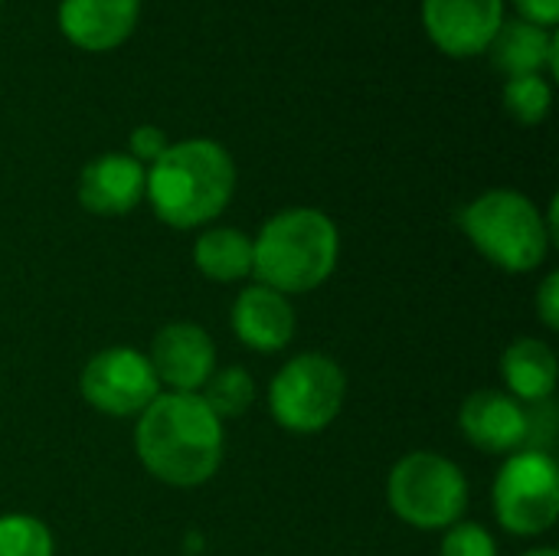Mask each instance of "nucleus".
I'll use <instances>...</instances> for the list:
<instances>
[{
  "label": "nucleus",
  "mask_w": 559,
  "mask_h": 556,
  "mask_svg": "<svg viewBox=\"0 0 559 556\" xmlns=\"http://www.w3.org/2000/svg\"><path fill=\"white\" fill-rule=\"evenodd\" d=\"M141 465L164 485L197 488L223 462V423L197 393L157 397L134 429Z\"/></svg>",
  "instance_id": "1"
},
{
  "label": "nucleus",
  "mask_w": 559,
  "mask_h": 556,
  "mask_svg": "<svg viewBox=\"0 0 559 556\" xmlns=\"http://www.w3.org/2000/svg\"><path fill=\"white\" fill-rule=\"evenodd\" d=\"M236 190V164L216 141L193 138L170 144L144 177V197L160 223L193 229L219 216Z\"/></svg>",
  "instance_id": "2"
},
{
  "label": "nucleus",
  "mask_w": 559,
  "mask_h": 556,
  "mask_svg": "<svg viewBox=\"0 0 559 556\" xmlns=\"http://www.w3.org/2000/svg\"><path fill=\"white\" fill-rule=\"evenodd\" d=\"M337 252L341 239L331 216L311 206L282 210L252 239V275L272 292L301 295L328 282Z\"/></svg>",
  "instance_id": "3"
},
{
  "label": "nucleus",
  "mask_w": 559,
  "mask_h": 556,
  "mask_svg": "<svg viewBox=\"0 0 559 556\" xmlns=\"http://www.w3.org/2000/svg\"><path fill=\"white\" fill-rule=\"evenodd\" d=\"M459 226L472 246L504 272H531L547 259L550 229L534 206L518 190H488L459 210Z\"/></svg>",
  "instance_id": "4"
},
{
  "label": "nucleus",
  "mask_w": 559,
  "mask_h": 556,
  "mask_svg": "<svg viewBox=\"0 0 559 556\" xmlns=\"http://www.w3.org/2000/svg\"><path fill=\"white\" fill-rule=\"evenodd\" d=\"M390 508L400 521L419 531L459 524L468 508V482L462 469L436 452H413L390 472Z\"/></svg>",
  "instance_id": "5"
},
{
  "label": "nucleus",
  "mask_w": 559,
  "mask_h": 556,
  "mask_svg": "<svg viewBox=\"0 0 559 556\" xmlns=\"http://www.w3.org/2000/svg\"><path fill=\"white\" fill-rule=\"evenodd\" d=\"M344 393V370L331 357L298 354L275 374L269 387V410L288 433H321L341 413Z\"/></svg>",
  "instance_id": "6"
},
{
  "label": "nucleus",
  "mask_w": 559,
  "mask_h": 556,
  "mask_svg": "<svg viewBox=\"0 0 559 556\" xmlns=\"http://www.w3.org/2000/svg\"><path fill=\"white\" fill-rule=\"evenodd\" d=\"M495 514L521 537L544 534L559 518V469L544 449L514 452L495 482Z\"/></svg>",
  "instance_id": "7"
},
{
  "label": "nucleus",
  "mask_w": 559,
  "mask_h": 556,
  "mask_svg": "<svg viewBox=\"0 0 559 556\" xmlns=\"http://www.w3.org/2000/svg\"><path fill=\"white\" fill-rule=\"evenodd\" d=\"M79 390L88 406L108 416H134L144 413L160 397V380L151 360L134 347H108L95 354L82 377Z\"/></svg>",
  "instance_id": "8"
},
{
  "label": "nucleus",
  "mask_w": 559,
  "mask_h": 556,
  "mask_svg": "<svg viewBox=\"0 0 559 556\" xmlns=\"http://www.w3.org/2000/svg\"><path fill=\"white\" fill-rule=\"evenodd\" d=\"M504 23V0H423V26L449 56H478Z\"/></svg>",
  "instance_id": "9"
},
{
  "label": "nucleus",
  "mask_w": 559,
  "mask_h": 556,
  "mask_svg": "<svg viewBox=\"0 0 559 556\" xmlns=\"http://www.w3.org/2000/svg\"><path fill=\"white\" fill-rule=\"evenodd\" d=\"M147 360L157 380L174 387V393H197L216 370V347L203 328L177 321L157 331Z\"/></svg>",
  "instance_id": "10"
},
{
  "label": "nucleus",
  "mask_w": 559,
  "mask_h": 556,
  "mask_svg": "<svg viewBox=\"0 0 559 556\" xmlns=\"http://www.w3.org/2000/svg\"><path fill=\"white\" fill-rule=\"evenodd\" d=\"M462 433L472 446L491 452V456H508L527 446L531 426H527V410L501 393V390H478L462 403L459 413Z\"/></svg>",
  "instance_id": "11"
},
{
  "label": "nucleus",
  "mask_w": 559,
  "mask_h": 556,
  "mask_svg": "<svg viewBox=\"0 0 559 556\" xmlns=\"http://www.w3.org/2000/svg\"><path fill=\"white\" fill-rule=\"evenodd\" d=\"M138 13L141 0H62L59 29L72 46L105 52L134 33Z\"/></svg>",
  "instance_id": "12"
},
{
  "label": "nucleus",
  "mask_w": 559,
  "mask_h": 556,
  "mask_svg": "<svg viewBox=\"0 0 559 556\" xmlns=\"http://www.w3.org/2000/svg\"><path fill=\"white\" fill-rule=\"evenodd\" d=\"M144 177L131 154H102L79 174V203L95 216H124L141 203Z\"/></svg>",
  "instance_id": "13"
},
{
  "label": "nucleus",
  "mask_w": 559,
  "mask_h": 556,
  "mask_svg": "<svg viewBox=\"0 0 559 556\" xmlns=\"http://www.w3.org/2000/svg\"><path fill=\"white\" fill-rule=\"evenodd\" d=\"M233 331L236 338L262 354L282 351L295 338V311L282 292H272L265 285H252L239 292L233 305Z\"/></svg>",
  "instance_id": "14"
},
{
  "label": "nucleus",
  "mask_w": 559,
  "mask_h": 556,
  "mask_svg": "<svg viewBox=\"0 0 559 556\" xmlns=\"http://www.w3.org/2000/svg\"><path fill=\"white\" fill-rule=\"evenodd\" d=\"M491 62L508 79L540 75V69L557 72V36L554 29L534 26L527 20H504L488 46Z\"/></svg>",
  "instance_id": "15"
},
{
  "label": "nucleus",
  "mask_w": 559,
  "mask_h": 556,
  "mask_svg": "<svg viewBox=\"0 0 559 556\" xmlns=\"http://www.w3.org/2000/svg\"><path fill=\"white\" fill-rule=\"evenodd\" d=\"M557 354L534 338L514 341L501 357V377L514 400L521 403H544L557 390Z\"/></svg>",
  "instance_id": "16"
},
{
  "label": "nucleus",
  "mask_w": 559,
  "mask_h": 556,
  "mask_svg": "<svg viewBox=\"0 0 559 556\" xmlns=\"http://www.w3.org/2000/svg\"><path fill=\"white\" fill-rule=\"evenodd\" d=\"M193 262L213 282H239L252 272V239L229 226L210 229L197 239Z\"/></svg>",
  "instance_id": "17"
},
{
  "label": "nucleus",
  "mask_w": 559,
  "mask_h": 556,
  "mask_svg": "<svg viewBox=\"0 0 559 556\" xmlns=\"http://www.w3.org/2000/svg\"><path fill=\"white\" fill-rule=\"evenodd\" d=\"M203 403L219 416V419H233L239 413H246L252 406L255 387L252 377L242 367H226V370H213L210 380L203 383Z\"/></svg>",
  "instance_id": "18"
},
{
  "label": "nucleus",
  "mask_w": 559,
  "mask_h": 556,
  "mask_svg": "<svg viewBox=\"0 0 559 556\" xmlns=\"http://www.w3.org/2000/svg\"><path fill=\"white\" fill-rule=\"evenodd\" d=\"M0 556H52V534L39 518L3 514L0 518Z\"/></svg>",
  "instance_id": "19"
},
{
  "label": "nucleus",
  "mask_w": 559,
  "mask_h": 556,
  "mask_svg": "<svg viewBox=\"0 0 559 556\" xmlns=\"http://www.w3.org/2000/svg\"><path fill=\"white\" fill-rule=\"evenodd\" d=\"M504 108L521 125H540L550 111V85L544 75H518L504 85Z\"/></svg>",
  "instance_id": "20"
},
{
  "label": "nucleus",
  "mask_w": 559,
  "mask_h": 556,
  "mask_svg": "<svg viewBox=\"0 0 559 556\" xmlns=\"http://www.w3.org/2000/svg\"><path fill=\"white\" fill-rule=\"evenodd\" d=\"M442 556H498V547L481 524H452L442 541Z\"/></svg>",
  "instance_id": "21"
},
{
  "label": "nucleus",
  "mask_w": 559,
  "mask_h": 556,
  "mask_svg": "<svg viewBox=\"0 0 559 556\" xmlns=\"http://www.w3.org/2000/svg\"><path fill=\"white\" fill-rule=\"evenodd\" d=\"M167 147H170L167 134H164L160 128H154V125H141V128L131 131V157H134L138 164H144V161L154 164Z\"/></svg>",
  "instance_id": "22"
},
{
  "label": "nucleus",
  "mask_w": 559,
  "mask_h": 556,
  "mask_svg": "<svg viewBox=\"0 0 559 556\" xmlns=\"http://www.w3.org/2000/svg\"><path fill=\"white\" fill-rule=\"evenodd\" d=\"M521 20L534 23V26H544V29H554L559 23V0H514Z\"/></svg>",
  "instance_id": "23"
},
{
  "label": "nucleus",
  "mask_w": 559,
  "mask_h": 556,
  "mask_svg": "<svg viewBox=\"0 0 559 556\" xmlns=\"http://www.w3.org/2000/svg\"><path fill=\"white\" fill-rule=\"evenodd\" d=\"M537 311H540L544 324H547L550 331H557L559 328V275L557 272H550V275L544 279V285H540V292H537Z\"/></svg>",
  "instance_id": "24"
},
{
  "label": "nucleus",
  "mask_w": 559,
  "mask_h": 556,
  "mask_svg": "<svg viewBox=\"0 0 559 556\" xmlns=\"http://www.w3.org/2000/svg\"><path fill=\"white\" fill-rule=\"evenodd\" d=\"M524 556H559L557 551H550V547H544V551H531V554H524Z\"/></svg>",
  "instance_id": "25"
}]
</instances>
